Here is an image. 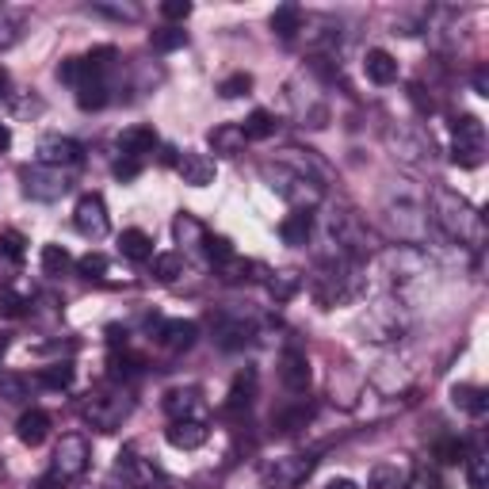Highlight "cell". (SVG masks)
I'll use <instances>...</instances> for the list:
<instances>
[{
    "label": "cell",
    "instance_id": "obj_1",
    "mask_svg": "<svg viewBox=\"0 0 489 489\" xmlns=\"http://www.w3.org/2000/svg\"><path fill=\"white\" fill-rule=\"evenodd\" d=\"M428 211H432L428 219L440 226L443 237L467 244V249H485V219L467 195H459V192H452V187L436 184L428 192Z\"/></svg>",
    "mask_w": 489,
    "mask_h": 489
},
{
    "label": "cell",
    "instance_id": "obj_2",
    "mask_svg": "<svg viewBox=\"0 0 489 489\" xmlns=\"http://www.w3.org/2000/svg\"><path fill=\"white\" fill-rule=\"evenodd\" d=\"M310 291H314V298L321 306H341V303H352L360 291H363V276H360V261H352V256L336 253L329 256L318 276L310 279Z\"/></svg>",
    "mask_w": 489,
    "mask_h": 489
},
{
    "label": "cell",
    "instance_id": "obj_3",
    "mask_svg": "<svg viewBox=\"0 0 489 489\" xmlns=\"http://www.w3.org/2000/svg\"><path fill=\"white\" fill-rule=\"evenodd\" d=\"M130 413H134V394H130V386H122V383L92 390L85 398V405H80V417H85L92 428H100V432H115Z\"/></svg>",
    "mask_w": 489,
    "mask_h": 489
},
{
    "label": "cell",
    "instance_id": "obj_4",
    "mask_svg": "<svg viewBox=\"0 0 489 489\" xmlns=\"http://www.w3.org/2000/svg\"><path fill=\"white\" fill-rule=\"evenodd\" d=\"M261 172H264V180L271 184V192H276L279 199H287L294 211H314L321 203V195H325L321 184L306 180V176H298L291 169H283L279 161H276V165H261Z\"/></svg>",
    "mask_w": 489,
    "mask_h": 489
},
{
    "label": "cell",
    "instance_id": "obj_5",
    "mask_svg": "<svg viewBox=\"0 0 489 489\" xmlns=\"http://www.w3.org/2000/svg\"><path fill=\"white\" fill-rule=\"evenodd\" d=\"M405 329H410V314L402 310V303H394V298H383V303H375L367 310L363 318V336L375 344H390V341H402Z\"/></svg>",
    "mask_w": 489,
    "mask_h": 489
},
{
    "label": "cell",
    "instance_id": "obj_6",
    "mask_svg": "<svg viewBox=\"0 0 489 489\" xmlns=\"http://www.w3.org/2000/svg\"><path fill=\"white\" fill-rule=\"evenodd\" d=\"M452 161L459 169H478L485 161V122L478 115L455 119V142H452Z\"/></svg>",
    "mask_w": 489,
    "mask_h": 489
},
{
    "label": "cell",
    "instance_id": "obj_7",
    "mask_svg": "<svg viewBox=\"0 0 489 489\" xmlns=\"http://www.w3.org/2000/svg\"><path fill=\"white\" fill-rule=\"evenodd\" d=\"M20 180H23V195L35 203H58L73 187L65 169H50V165H27L20 169Z\"/></svg>",
    "mask_w": 489,
    "mask_h": 489
},
{
    "label": "cell",
    "instance_id": "obj_8",
    "mask_svg": "<svg viewBox=\"0 0 489 489\" xmlns=\"http://www.w3.org/2000/svg\"><path fill=\"white\" fill-rule=\"evenodd\" d=\"M88 459H92V452H88V440H85V436H62L58 452H54L50 478L58 482V485L80 478V474L88 470Z\"/></svg>",
    "mask_w": 489,
    "mask_h": 489
},
{
    "label": "cell",
    "instance_id": "obj_9",
    "mask_svg": "<svg viewBox=\"0 0 489 489\" xmlns=\"http://www.w3.org/2000/svg\"><path fill=\"white\" fill-rule=\"evenodd\" d=\"M386 214H390V226L398 229V237L405 244H420L428 229V211L413 199H402V203H386Z\"/></svg>",
    "mask_w": 489,
    "mask_h": 489
},
{
    "label": "cell",
    "instance_id": "obj_10",
    "mask_svg": "<svg viewBox=\"0 0 489 489\" xmlns=\"http://www.w3.org/2000/svg\"><path fill=\"white\" fill-rule=\"evenodd\" d=\"M115 474L122 478V485H127V489H169L165 474L149 463V459H138L134 452H122V455H119Z\"/></svg>",
    "mask_w": 489,
    "mask_h": 489
},
{
    "label": "cell",
    "instance_id": "obj_11",
    "mask_svg": "<svg viewBox=\"0 0 489 489\" xmlns=\"http://www.w3.org/2000/svg\"><path fill=\"white\" fill-rule=\"evenodd\" d=\"M314 467H318L314 455H283V459H276V463L264 467V482L276 485V489H294L298 482L310 478V470Z\"/></svg>",
    "mask_w": 489,
    "mask_h": 489
},
{
    "label": "cell",
    "instance_id": "obj_12",
    "mask_svg": "<svg viewBox=\"0 0 489 489\" xmlns=\"http://www.w3.org/2000/svg\"><path fill=\"white\" fill-rule=\"evenodd\" d=\"M73 226H77V234L100 241L107 229H112V219H107L104 199L100 195H80L77 199V211H73Z\"/></svg>",
    "mask_w": 489,
    "mask_h": 489
},
{
    "label": "cell",
    "instance_id": "obj_13",
    "mask_svg": "<svg viewBox=\"0 0 489 489\" xmlns=\"http://www.w3.org/2000/svg\"><path fill=\"white\" fill-rule=\"evenodd\" d=\"M85 149L73 138H62V134H46L38 142V165H50V169H70V165H80Z\"/></svg>",
    "mask_w": 489,
    "mask_h": 489
},
{
    "label": "cell",
    "instance_id": "obj_14",
    "mask_svg": "<svg viewBox=\"0 0 489 489\" xmlns=\"http://www.w3.org/2000/svg\"><path fill=\"white\" fill-rule=\"evenodd\" d=\"M176 172H180V180L184 184H192V187H207L214 184V161L207 153H195V149H184L180 157H176Z\"/></svg>",
    "mask_w": 489,
    "mask_h": 489
},
{
    "label": "cell",
    "instance_id": "obj_15",
    "mask_svg": "<svg viewBox=\"0 0 489 489\" xmlns=\"http://www.w3.org/2000/svg\"><path fill=\"white\" fill-rule=\"evenodd\" d=\"M279 165L291 169V172H298V176H306V180L321 184V187H325V180H329V165H325V161H318L314 153H310V149H283V153H279Z\"/></svg>",
    "mask_w": 489,
    "mask_h": 489
},
{
    "label": "cell",
    "instance_id": "obj_16",
    "mask_svg": "<svg viewBox=\"0 0 489 489\" xmlns=\"http://www.w3.org/2000/svg\"><path fill=\"white\" fill-rule=\"evenodd\" d=\"M279 378H283V386H287L291 394H306L310 386V360H306V352H298V348H287L279 356Z\"/></svg>",
    "mask_w": 489,
    "mask_h": 489
},
{
    "label": "cell",
    "instance_id": "obj_17",
    "mask_svg": "<svg viewBox=\"0 0 489 489\" xmlns=\"http://www.w3.org/2000/svg\"><path fill=\"white\" fill-rule=\"evenodd\" d=\"M165 436L172 447H180V452H195V447L207 443L211 428H207V420H172Z\"/></svg>",
    "mask_w": 489,
    "mask_h": 489
},
{
    "label": "cell",
    "instance_id": "obj_18",
    "mask_svg": "<svg viewBox=\"0 0 489 489\" xmlns=\"http://www.w3.org/2000/svg\"><path fill=\"white\" fill-rule=\"evenodd\" d=\"M199 336L195 321H157V341L165 344L169 352H187Z\"/></svg>",
    "mask_w": 489,
    "mask_h": 489
},
{
    "label": "cell",
    "instance_id": "obj_19",
    "mask_svg": "<svg viewBox=\"0 0 489 489\" xmlns=\"http://www.w3.org/2000/svg\"><path fill=\"white\" fill-rule=\"evenodd\" d=\"M363 73L367 80H375V85H394L398 80V58H394L390 50H367V58H363Z\"/></svg>",
    "mask_w": 489,
    "mask_h": 489
},
{
    "label": "cell",
    "instance_id": "obj_20",
    "mask_svg": "<svg viewBox=\"0 0 489 489\" xmlns=\"http://www.w3.org/2000/svg\"><path fill=\"white\" fill-rule=\"evenodd\" d=\"M153 145H157V130L153 127H127L119 134V153L122 157H145V153H153Z\"/></svg>",
    "mask_w": 489,
    "mask_h": 489
},
{
    "label": "cell",
    "instance_id": "obj_21",
    "mask_svg": "<svg viewBox=\"0 0 489 489\" xmlns=\"http://www.w3.org/2000/svg\"><path fill=\"white\" fill-rule=\"evenodd\" d=\"M16 436H20V443H27V447H38V443L50 436V417H46L43 410H27V413L16 420Z\"/></svg>",
    "mask_w": 489,
    "mask_h": 489
},
{
    "label": "cell",
    "instance_id": "obj_22",
    "mask_svg": "<svg viewBox=\"0 0 489 489\" xmlns=\"http://www.w3.org/2000/svg\"><path fill=\"white\" fill-rule=\"evenodd\" d=\"M253 398H256V371H253V367H244V371L234 375V386H229L226 413H241V410H249Z\"/></svg>",
    "mask_w": 489,
    "mask_h": 489
},
{
    "label": "cell",
    "instance_id": "obj_23",
    "mask_svg": "<svg viewBox=\"0 0 489 489\" xmlns=\"http://www.w3.org/2000/svg\"><path fill=\"white\" fill-rule=\"evenodd\" d=\"M310 234H314V214L310 211H294V214H287V219L279 222V237H283V244H306L310 241Z\"/></svg>",
    "mask_w": 489,
    "mask_h": 489
},
{
    "label": "cell",
    "instance_id": "obj_24",
    "mask_svg": "<svg viewBox=\"0 0 489 489\" xmlns=\"http://www.w3.org/2000/svg\"><path fill=\"white\" fill-rule=\"evenodd\" d=\"M452 402H455V410H463L470 417H485V410H489V394L482 386H470V383H455Z\"/></svg>",
    "mask_w": 489,
    "mask_h": 489
},
{
    "label": "cell",
    "instance_id": "obj_25",
    "mask_svg": "<svg viewBox=\"0 0 489 489\" xmlns=\"http://www.w3.org/2000/svg\"><path fill=\"white\" fill-rule=\"evenodd\" d=\"M410 482V467L405 463H375L367 474V485L371 489H405Z\"/></svg>",
    "mask_w": 489,
    "mask_h": 489
},
{
    "label": "cell",
    "instance_id": "obj_26",
    "mask_svg": "<svg viewBox=\"0 0 489 489\" xmlns=\"http://www.w3.org/2000/svg\"><path fill=\"white\" fill-rule=\"evenodd\" d=\"M211 149L222 157H237L244 149V134H241V122H222V127L211 130Z\"/></svg>",
    "mask_w": 489,
    "mask_h": 489
},
{
    "label": "cell",
    "instance_id": "obj_27",
    "mask_svg": "<svg viewBox=\"0 0 489 489\" xmlns=\"http://www.w3.org/2000/svg\"><path fill=\"white\" fill-rule=\"evenodd\" d=\"M165 413L172 420H199V390H172L165 398Z\"/></svg>",
    "mask_w": 489,
    "mask_h": 489
},
{
    "label": "cell",
    "instance_id": "obj_28",
    "mask_svg": "<svg viewBox=\"0 0 489 489\" xmlns=\"http://www.w3.org/2000/svg\"><path fill=\"white\" fill-rule=\"evenodd\" d=\"M119 253L127 256V261H153V237H149L145 229H122Z\"/></svg>",
    "mask_w": 489,
    "mask_h": 489
},
{
    "label": "cell",
    "instance_id": "obj_29",
    "mask_svg": "<svg viewBox=\"0 0 489 489\" xmlns=\"http://www.w3.org/2000/svg\"><path fill=\"white\" fill-rule=\"evenodd\" d=\"M303 8H298V4H279L276 12H271V31H276L279 38H294L298 31H303Z\"/></svg>",
    "mask_w": 489,
    "mask_h": 489
},
{
    "label": "cell",
    "instance_id": "obj_30",
    "mask_svg": "<svg viewBox=\"0 0 489 489\" xmlns=\"http://www.w3.org/2000/svg\"><path fill=\"white\" fill-rule=\"evenodd\" d=\"M463 463H467V482H470V489H485V482H489V455H485L482 440L474 443V447H467Z\"/></svg>",
    "mask_w": 489,
    "mask_h": 489
},
{
    "label": "cell",
    "instance_id": "obj_31",
    "mask_svg": "<svg viewBox=\"0 0 489 489\" xmlns=\"http://www.w3.org/2000/svg\"><path fill=\"white\" fill-rule=\"evenodd\" d=\"M241 134H244V142H264L276 134V115L264 112V107H256V112L241 122Z\"/></svg>",
    "mask_w": 489,
    "mask_h": 489
},
{
    "label": "cell",
    "instance_id": "obj_32",
    "mask_svg": "<svg viewBox=\"0 0 489 489\" xmlns=\"http://www.w3.org/2000/svg\"><path fill=\"white\" fill-rule=\"evenodd\" d=\"M107 80H85V85H77V104H80V112H100V107H107Z\"/></svg>",
    "mask_w": 489,
    "mask_h": 489
},
{
    "label": "cell",
    "instance_id": "obj_33",
    "mask_svg": "<svg viewBox=\"0 0 489 489\" xmlns=\"http://www.w3.org/2000/svg\"><path fill=\"white\" fill-rule=\"evenodd\" d=\"M172 234H176V241H180L184 249H192V244H203V237H207V229L199 226L195 214H187V211H184L180 219L172 222Z\"/></svg>",
    "mask_w": 489,
    "mask_h": 489
},
{
    "label": "cell",
    "instance_id": "obj_34",
    "mask_svg": "<svg viewBox=\"0 0 489 489\" xmlns=\"http://www.w3.org/2000/svg\"><path fill=\"white\" fill-rule=\"evenodd\" d=\"M38 386L46 390H70L73 386V363H50L38 371Z\"/></svg>",
    "mask_w": 489,
    "mask_h": 489
},
{
    "label": "cell",
    "instance_id": "obj_35",
    "mask_svg": "<svg viewBox=\"0 0 489 489\" xmlns=\"http://www.w3.org/2000/svg\"><path fill=\"white\" fill-rule=\"evenodd\" d=\"M249 336H253V329H249L244 321H222V325H219V344H222L226 352L244 348V344H249Z\"/></svg>",
    "mask_w": 489,
    "mask_h": 489
},
{
    "label": "cell",
    "instance_id": "obj_36",
    "mask_svg": "<svg viewBox=\"0 0 489 489\" xmlns=\"http://www.w3.org/2000/svg\"><path fill=\"white\" fill-rule=\"evenodd\" d=\"M153 276H157L161 283L180 279V276H184V256H180V253H157V256H153Z\"/></svg>",
    "mask_w": 489,
    "mask_h": 489
},
{
    "label": "cell",
    "instance_id": "obj_37",
    "mask_svg": "<svg viewBox=\"0 0 489 489\" xmlns=\"http://www.w3.org/2000/svg\"><path fill=\"white\" fill-rule=\"evenodd\" d=\"M298 287H303V276H294V271H276V276L268 279V291L276 303H287Z\"/></svg>",
    "mask_w": 489,
    "mask_h": 489
},
{
    "label": "cell",
    "instance_id": "obj_38",
    "mask_svg": "<svg viewBox=\"0 0 489 489\" xmlns=\"http://www.w3.org/2000/svg\"><path fill=\"white\" fill-rule=\"evenodd\" d=\"M70 264H73V256H70L65 244H46V249H43V271H46V276H62Z\"/></svg>",
    "mask_w": 489,
    "mask_h": 489
},
{
    "label": "cell",
    "instance_id": "obj_39",
    "mask_svg": "<svg viewBox=\"0 0 489 489\" xmlns=\"http://www.w3.org/2000/svg\"><path fill=\"white\" fill-rule=\"evenodd\" d=\"M253 268H256L253 261H241V256H229V261H226V264H219L214 271H219V279H222V283H244V279H253V276H249Z\"/></svg>",
    "mask_w": 489,
    "mask_h": 489
},
{
    "label": "cell",
    "instance_id": "obj_40",
    "mask_svg": "<svg viewBox=\"0 0 489 489\" xmlns=\"http://www.w3.org/2000/svg\"><path fill=\"white\" fill-rule=\"evenodd\" d=\"M187 43V35L180 31V27H161V31L149 35V46L161 50V54H169V50H180Z\"/></svg>",
    "mask_w": 489,
    "mask_h": 489
},
{
    "label": "cell",
    "instance_id": "obj_41",
    "mask_svg": "<svg viewBox=\"0 0 489 489\" xmlns=\"http://www.w3.org/2000/svg\"><path fill=\"white\" fill-rule=\"evenodd\" d=\"M203 249H207V256H211V264H214V268L226 264L229 256H237V253H234V241H229V237H214V234L203 237Z\"/></svg>",
    "mask_w": 489,
    "mask_h": 489
},
{
    "label": "cell",
    "instance_id": "obj_42",
    "mask_svg": "<svg viewBox=\"0 0 489 489\" xmlns=\"http://www.w3.org/2000/svg\"><path fill=\"white\" fill-rule=\"evenodd\" d=\"M249 88H253V77L249 73H229L219 85V96L222 100H237V96H249Z\"/></svg>",
    "mask_w": 489,
    "mask_h": 489
},
{
    "label": "cell",
    "instance_id": "obj_43",
    "mask_svg": "<svg viewBox=\"0 0 489 489\" xmlns=\"http://www.w3.org/2000/svg\"><path fill=\"white\" fill-rule=\"evenodd\" d=\"M463 455H467V443L459 440V436H447L436 443V459L443 467H455V463H463Z\"/></svg>",
    "mask_w": 489,
    "mask_h": 489
},
{
    "label": "cell",
    "instance_id": "obj_44",
    "mask_svg": "<svg viewBox=\"0 0 489 489\" xmlns=\"http://www.w3.org/2000/svg\"><path fill=\"white\" fill-rule=\"evenodd\" d=\"M310 417H314V410H310V405H298V410H287V413L276 417V428L279 432H298V428H306Z\"/></svg>",
    "mask_w": 489,
    "mask_h": 489
},
{
    "label": "cell",
    "instance_id": "obj_45",
    "mask_svg": "<svg viewBox=\"0 0 489 489\" xmlns=\"http://www.w3.org/2000/svg\"><path fill=\"white\" fill-rule=\"evenodd\" d=\"M77 271H80L85 279H104V276H107V256H104V253H85V256L77 261Z\"/></svg>",
    "mask_w": 489,
    "mask_h": 489
},
{
    "label": "cell",
    "instance_id": "obj_46",
    "mask_svg": "<svg viewBox=\"0 0 489 489\" xmlns=\"http://www.w3.org/2000/svg\"><path fill=\"white\" fill-rule=\"evenodd\" d=\"M138 371H142V360H138V356H130V352H115V356H112V375H115V383H119V378L138 375Z\"/></svg>",
    "mask_w": 489,
    "mask_h": 489
},
{
    "label": "cell",
    "instance_id": "obj_47",
    "mask_svg": "<svg viewBox=\"0 0 489 489\" xmlns=\"http://www.w3.org/2000/svg\"><path fill=\"white\" fill-rule=\"evenodd\" d=\"M23 234H16V229H8V234L4 237H0V256H8V261L12 264H20L23 261Z\"/></svg>",
    "mask_w": 489,
    "mask_h": 489
},
{
    "label": "cell",
    "instance_id": "obj_48",
    "mask_svg": "<svg viewBox=\"0 0 489 489\" xmlns=\"http://www.w3.org/2000/svg\"><path fill=\"white\" fill-rule=\"evenodd\" d=\"M96 12L100 16H112V20H127V23H134L142 16L138 4H96Z\"/></svg>",
    "mask_w": 489,
    "mask_h": 489
},
{
    "label": "cell",
    "instance_id": "obj_49",
    "mask_svg": "<svg viewBox=\"0 0 489 489\" xmlns=\"http://www.w3.org/2000/svg\"><path fill=\"white\" fill-rule=\"evenodd\" d=\"M16 38H20V20H12L8 12H0V50L16 46Z\"/></svg>",
    "mask_w": 489,
    "mask_h": 489
},
{
    "label": "cell",
    "instance_id": "obj_50",
    "mask_svg": "<svg viewBox=\"0 0 489 489\" xmlns=\"http://www.w3.org/2000/svg\"><path fill=\"white\" fill-rule=\"evenodd\" d=\"M0 394H4L8 402H23L27 398V383L16 375H0Z\"/></svg>",
    "mask_w": 489,
    "mask_h": 489
},
{
    "label": "cell",
    "instance_id": "obj_51",
    "mask_svg": "<svg viewBox=\"0 0 489 489\" xmlns=\"http://www.w3.org/2000/svg\"><path fill=\"white\" fill-rule=\"evenodd\" d=\"M405 489H440V478L436 470L420 467V470H410V482H405Z\"/></svg>",
    "mask_w": 489,
    "mask_h": 489
},
{
    "label": "cell",
    "instance_id": "obj_52",
    "mask_svg": "<svg viewBox=\"0 0 489 489\" xmlns=\"http://www.w3.org/2000/svg\"><path fill=\"white\" fill-rule=\"evenodd\" d=\"M0 314H4V318H23L27 314V298L4 291V294H0Z\"/></svg>",
    "mask_w": 489,
    "mask_h": 489
},
{
    "label": "cell",
    "instance_id": "obj_53",
    "mask_svg": "<svg viewBox=\"0 0 489 489\" xmlns=\"http://www.w3.org/2000/svg\"><path fill=\"white\" fill-rule=\"evenodd\" d=\"M161 16L172 20V23H184L192 16V4H187V0H165V4H161Z\"/></svg>",
    "mask_w": 489,
    "mask_h": 489
},
{
    "label": "cell",
    "instance_id": "obj_54",
    "mask_svg": "<svg viewBox=\"0 0 489 489\" xmlns=\"http://www.w3.org/2000/svg\"><path fill=\"white\" fill-rule=\"evenodd\" d=\"M138 172H142V161H138V157H119V161H115V180L127 184V180H134Z\"/></svg>",
    "mask_w": 489,
    "mask_h": 489
},
{
    "label": "cell",
    "instance_id": "obj_55",
    "mask_svg": "<svg viewBox=\"0 0 489 489\" xmlns=\"http://www.w3.org/2000/svg\"><path fill=\"white\" fill-rule=\"evenodd\" d=\"M58 80H65V85H80V58H65L62 65H58Z\"/></svg>",
    "mask_w": 489,
    "mask_h": 489
},
{
    "label": "cell",
    "instance_id": "obj_56",
    "mask_svg": "<svg viewBox=\"0 0 489 489\" xmlns=\"http://www.w3.org/2000/svg\"><path fill=\"white\" fill-rule=\"evenodd\" d=\"M474 92L478 96H489V70L482 65V70H474Z\"/></svg>",
    "mask_w": 489,
    "mask_h": 489
},
{
    "label": "cell",
    "instance_id": "obj_57",
    "mask_svg": "<svg viewBox=\"0 0 489 489\" xmlns=\"http://www.w3.org/2000/svg\"><path fill=\"white\" fill-rule=\"evenodd\" d=\"M12 96V73L0 65V100H8Z\"/></svg>",
    "mask_w": 489,
    "mask_h": 489
},
{
    "label": "cell",
    "instance_id": "obj_58",
    "mask_svg": "<svg viewBox=\"0 0 489 489\" xmlns=\"http://www.w3.org/2000/svg\"><path fill=\"white\" fill-rule=\"evenodd\" d=\"M12 145V130H8V122H0V153Z\"/></svg>",
    "mask_w": 489,
    "mask_h": 489
},
{
    "label": "cell",
    "instance_id": "obj_59",
    "mask_svg": "<svg viewBox=\"0 0 489 489\" xmlns=\"http://www.w3.org/2000/svg\"><path fill=\"white\" fill-rule=\"evenodd\" d=\"M325 489H360V485H356V482H348V478H333Z\"/></svg>",
    "mask_w": 489,
    "mask_h": 489
}]
</instances>
